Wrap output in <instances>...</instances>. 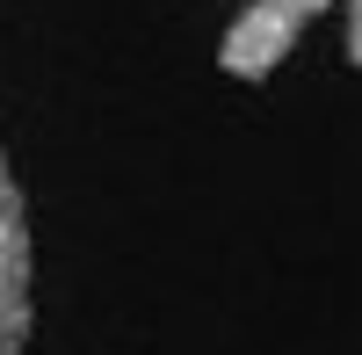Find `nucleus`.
I'll return each instance as SVG.
<instances>
[{
	"label": "nucleus",
	"instance_id": "1",
	"mask_svg": "<svg viewBox=\"0 0 362 355\" xmlns=\"http://www.w3.org/2000/svg\"><path fill=\"white\" fill-rule=\"evenodd\" d=\"M326 8H334V0H239V15L225 22V37H218V73L261 87Z\"/></svg>",
	"mask_w": 362,
	"mask_h": 355
},
{
	"label": "nucleus",
	"instance_id": "2",
	"mask_svg": "<svg viewBox=\"0 0 362 355\" xmlns=\"http://www.w3.org/2000/svg\"><path fill=\"white\" fill-rule=\"evenodd\" d=\"M22 341H29V211L0 153V355H22Z\"/></svg>",
	"mask_w": 362,
	"mask_h": 355
},
{
	"label": "nucleus",
	"instance_id": "3",
	"mask_svg": "<svg viewBox=\"0 0 362 355\" xmlns=\"http://www.w3.org/2000/svg\"><path fill=\"white\" fill-rule=\"evenodd\" d=\"M348 66H362V0H348Z\"/></svg>",
	"mask_w": 362,
	"mask_h": 355
}]
</instances>
